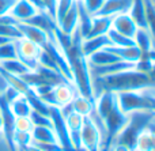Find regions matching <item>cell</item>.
Returning a JSON list of instances; mask_svg holds the SVG:
<instances>
[{
    "label": "cell",
    "mask_w": 155,
    "mask_h": 151,
    "mask_svg": "<svg viewBox=\"0 0 155 151\" xmlns=\"http://www.w3.org/2000/svg\"><path fill=\"white\" fill-rule=\"evenodd\" d=\"M54 40L67 60L68 67L71 70V75H72V80L75 82L79 94L88 100H94L91 72L87 64V57L82 51L83 38L80 35L79 29H75L72 34L68 35L64 34L57 26L54 31Z\"/></svg>",
    "instance_id": "cell-1"
},
{
    "label": "cell",
    "mask_w": 155,
    "mask_h": 151,
    "mask_svg": "<svg viewBox=\"0 0 155 151\" xmlns=\"http://www.w3.org/2000/svg\"><path fill=\"white\" fill-rule=\"evenodd\" d=\"M93 86L95 89H101V93L112 91L117 94L121 91H137L147 87L155 89V80L148 72H140L134 68L110 75L95 76Z\"/></svg>",
    "instance_id": "cell-2"
},
{
    "label": "cell",
    "mask_w": 155,
    "mask_h": 151,
    "mask_svg": "<svg viewBox=\"0 0 155 151\" xmlns=\"http://www.w3.org/2000/svg\"><path fill=\"white\" fill-rule=\"evenodd\" d=\"M97 113L101 121L105 123L106 130V139H105L104 151H107L120 131L124 128V125L128 121L127 114H124L120 110L117 103V95L112 91H102L97 101Z\"/></svg>",
    "instance_id": "cell-3"
},
{
    "label": "cell",
    "mask_w": 155,
    "mask_h": 151,
    "mask_svg": "<svg viewBox=\"0 0 155 151\" xmlns=\"http://www.w3.org/2000/svg\"><path fill=\"white\" fill-rule=\"evenodd\" d=\"M155 119L154 112H132L127 124L117 135V144L125 146L131 151H136L137 138L143 131L147 130L148 124Z\"/></svg>",
    "instance_id": "cell-4"
},
{
    "label": "cell",
    "mask_w": 155,
    "mask_h": 151,
    "mask_svg": "<svg viewBox=\"0 0 155 151\" xmlns=\"http://www.w3.org/2000/svg\"><path fill=\"white\" fill-rule=\"evenodd\" d=\"M27 86L31 89H38V87H54L61 83H70L67 78L61 72L52 70V68L38 65L35 70L29 71L27 74L19 76Z\"/></svg>",
    "instance_id": "cell-5"
},
{
    "label": "cell",
    "mask_w": 155,
    "mask_h": 151,
    "mask_svg": "<svg viewBox=\"0 0 155 151\" xmlns=\"http://www.w3.org/2000/svg\"><path fill=\"white\" fill-rule=\"evenodd\" d=\"M117 103L124 114L129 112H153L151 95L140 94L137 91L117 93Z\"/></svg>",
    "instance_id": "cell-6"
},
{
    "label": "cell",
    "mask_w": 155,
    "mask_h": 151,
    "mask_svg": "<svg viewBox=\"0 0 155 151\" xmlns=\"http://www.w3.org/2000/svg\"><path fill=\"white\" fill-rule=\"evenodd\" d=\"M15 46L18 60H21L30 71L35 70L40 65L41 48L38 45H35L34 42L26 40V38H19V40H15Z\"/></svg>",
    "instance_id": "cell-7"
},
{
    "label": "cell",
    "mask_w": 155,
    "mask_h": 151,
    "mask_svg": "<svg viewBox=\"0 0 155 151\" xmlns=\"http://www.w3.org/2000/svg\"><path fill=\"white\" fill-rule=\"evenodd\" d=\"M51 121L52 125H53V131L56 133V138L59 144L64 149V151H82V150H75L71 143V138L70 133H68L67 130V124H65V119L63 117L61 112H60V108L57 106H51Z\"/></svg>",
    "instance_id": "cell-8"
},
{
    "label": "cell",
    "mask_w": 155,
    "mask_h": 151,
    "mask_svg": "<svg viewBox=\"0 0 155 151\" xmlns=\"http://www.w3.org/2000/svg\"><path fill=\"white\" fill-rule=\"evenodd\" d=\"M82 146L87 151H99L101 147V133L97 123L90 116L83 117L82 132H80Z\"/></svg>",
    "instance_id": "cell-9"
},
{
    "label": "cell",
    "mask_w": 155,
    "mask_h": 151,
    "mask_svg": "<svg viewBox=\"0 0 155 151\" xmlns=\"http://www.w3.org/2000/svg\"><path fill=\"white\" fill-rule=\"evenodd\" d=\"M65 124L70 133L71 143H72L75 150H82V140H80V132H82L83 125V117L78 113H71L70 116L65 117Z\"/></svg>",
    "instance_id": "cell-10"
},
{
    "label": "cell",
    "mask_w": 155,
    "mask_h": 151,
    "mask_svg": "<svg viewBox=\"0 0 155 151\" xmlns=\"http://www.w3.org/2000/svg\"><path fill=\"white\" fill-rule=\"evenodd\" d=\"M112 29H114L116 31H118L120 34L125 35V37L134 38L135 34H136L137 26L135 25V22L132 21V18L128 14H118V15L113 16Z\"/></svg>",
    "instance_id": "cell-11"
},
{
    "label": "cell",
    "mask_w": 155,
    "mask_h": 151,
    "mask_svg": "<svg viewBox=\"0 0 155 151\" xmlns=\"http://www.w3.org/2000/svg\"><path fill=\"white\" fill-rule=\"evenodd\" d=\"M16 27L19 29V31L22 33V38H26V40L34 42L35 45L41 46L49 40V37L46 35V33H44L41 29L35 26H31V25L23 23V22H18L16 23Z\"/></svg>",
    "instance_id": "cell-12"
},
{
    "label": "cell",
    "mask_w": 155,
    "mask_h": 151,
    "mask_svg": "<svg viewBox=\"0 0 155 151\" xmlns=\"http://www.w3.org/2000/svg\"><path fill=\"white\" fill-rule=\"evenodd\" d=\"M131 4H132V0H105L104 5L97 12V15L114 16V15H118V14H125L129 11Z\"/></svg>",
    "instance_id": "cell-13"
},
{
    "label": "cell",
    "mask_w": 155,
    "mask_h": 151,
    "mask_svg": "<svg viewBox=\"0 0 155 151\" xmlns=\"http://www.w3.org/2000/svg\"><path fill=\"white\" fill-rule=\"evenodd\" d=\"M107 46H112V41L109 40L107 34L98 35V37L93 38H86L84 41H82V51L86 57H90L93 53L107 48Z\"/></svg>",
    "instance_id": "cell-14"
},
{
    "label": "cell",
    "mask_w": 155,
    "mask_h": 151,
    "mask_svg": "<svg viewBox=\"0 0 155 151\" xmlns=\"http://www.w3.org/2000/svg\"><path fill=\"white\" fill-rule=\"evenodd\" d=\"M8 14L11 16H14L18 22H25L31 18L33 15H35L37 10L27 0H16V3L12 5V8Z\"/></svg>",
    "instance_id": "cell-15"
},
{
    "label": "cell",
    "mask_w": 155,
    "mask_h": 151,
    "mask_svg": "<svg viewBox=\"0 0 155 151\" xmlns=\"http://www.w3.org/2000/svg\"><path fill=\"white\" fill-rule=\"evenodd\" d=\"M112 22H113V16L95 15L93 18L91 29H90V31H88V34L86 38H93V37H98V35L106 34V33L109 31V29L112 27Z\"/></svg>",
    "instance_id": "cell-16"
},
{
    "label": "cell",
    "mask_w": 155,
    "mask_h": 151,
    "mask_svg": "<svg viewBox=\"0 0 155 151\" xmlns=\"http://www.w3.org/2000/svg\"><path fill=\"white\" fill-rule=\"evenodd\" d=\"M57 26L64 34H72L75 31L78 26V10H76V3H74L72 7L64 14L61 19L57 22Z\"/></svg>",
    "instance_id": "cell-17"
},
{
    "label": "cell",
    "mask_w": 155,
    "mask_h": 151,
    "mask_svg": "<svg viewBox=\"0 0 155 151\" xmlns=\"http://www.w3.org/2000/svg\"><path fill=\"white\" fill-rule=\"evenodd\" d=\"M76 10H78V23H79V31L82 38H86L91 29L93 23V15L86 10L82 0H76Z\"/></svg>",
    "instance_id": "cell-18"
},
{
    "label": "cell",
    "mask_w": 155,
    "mask_h": 151,
    "mask_svg": "<svg viewBox=\"0 0 155 151\" xmlns=\"http://www.w3.org/2000/svg\"><path fill=\"white\" fill-rule=\"evenodd\" d=\"M129 16L137 29H146L147 30V19H146V5L144 0H132L131 8H129Z\"/></svg>",
    "instance_id": "cell-19"
},
{
    "label": "cell",
    "mask_w": 155,
    "mask_h": 151,
    "mask_svg": "<svg viewBox=\"0 0 155 151\" xmlns=\"http://www.w3.org/2000/svg\"><path fill=\"white\" fill-rule=\"evenodd\" d=\"M110 52L118 56L123 61L128 63H137L142 57V51L137 48L136 45L134 46H125V48H120V46H107Z\"/></svg>",
    "instance_id": "cell-20"
},
{
    "label": "cell",
    "mask_w": 155,
    "mask_h": 151,
    "mask_svg": "<svg viewBox=\"0 0 155 151\" xmlns=\"http://www.w3.org/2000/svg\"><path fill=\"white\" fill-rule=\"evenodd\" d=\"M121 61V59L118 56H116L113 52H110L107 48L101 49V51L95 52L90 56V63L95 67H102V65H109L113 63Z\"/></svg>",
    "instance_id": "cell-21"
},
{
    "label": "cell",
    "mask_w": 155,
    "mask_h": 151,
    "mask_svg": "<svg viewBox=\"0 0 155 151\" xmlns=\"http://www.w3.org/2000/svg\"><path fill=\"white\" fill-rule=\"evenodd\" d=\"M31 139L34 143H59L53 128L49 127H33Z\"/></svg>",
    "instance_id": "cell-22"
},
{
    "label": "cell",
    "mask_w": 155,
    "mask_h": 151,
    "mask_svg": "<svg viewBox=\"0 0 155 151\" xmlns=\"http://www.w3.org/2000/svg\"><path fill=\"white\" fill-rule=\"evenodd\" d=\"M10 108H11L12 114L15 116V119H18V117H29L30 113H31V110H33L30 103L27 102V100L23 97V95L16 98V100L10 105Z\"/></svg>",
    "instance_id": "cell-23"
},
{
    "label": "cell",
    "mask_w": 155,
    "mask_h": 151,
    "mask_svg": "<svg viewBox=\"0 0 155 151\" xmlns=\"http://www.w3.org/2000/svg\"><path fill=\"white\" fill-rule=\"evenodd\" d=\"M72 106H74V112L75 113L80 114L82 117H87V116H90L91 110H93L94 102H93V100H88V98L79 95V97H74Z\"/></svg>",
    "instance_id": "cell-24"
},
{
    "label": "cell",
    "mask_w": 155,
    "mask_h": 151,
    "mask_svg": "<svg viewBox=\"0 0 155 151\" xmlns=\"http://www.w3.org/2000/svg\"><path fill=\"white\" fill-rule=\"evenodd\" d=\"M0 67L3 68L4 71L7 72L12 74V75H16V76H22L25 74L29 72V68L18 59H14V60H7V61H2L0 63Z\"/></svg>",
    "instance_id": "cell-25"
},
{
    "label": "cell",
    "mask_w": 155,
    "mask_h": 151,
    "mask_svg": "<svg viewBox=\"0 0 155 151\" xmlns=\"http://www.w3.org/2000/svg\"><path fill=\"white\" fill-rule=\"evenodd\" d=\"M155 150V135L148 130L143 131L136 142V151H154Z\"/></svg>",
    "instance_id": "cell-26"
},
{
    "label": "cell",
    "mask_w": 155,
    "mask_h": 151,
    "mask_svg": "<svg viewBox=\"0 0 155 151\" xmlns=\"http://www.w3.org/2000/svg\"><path fill=\"white\" fill-rule=\"evenodd\" d=\"M106 34H107V37H109V40L112 41V46H120V48H125V46H134V45H136L134 38L125 37V35L120 34V33L116 31V30L112 29V27L109 29V31H107Z\"/></svg>",
    "instance_id": "cell-27"
},
{
    "label": "cell",
    "mask_w": 155,
    "mask_h": 151,
    "mask_svg": "<svg viewBox=\"0 0 155 151\" xmlns=\"http://www.w3.org/2000/svg\"><path fill=\"white\" fill-rule=\"evenodd\" d=\"M134 40H135L136 46L142 51V53L153 49V42H151V38H150V35H148V33L146 29H137Z\"/></svg>",
    "instance_id": "cell-28"
},
{
    "label": "cell",
    "mask_w": 155,
    "mask_h": 151,
    "mask_svg": "<svg viewBox=\"0 0 155 151\" xmlns=\"http://www.w3.org/2000/svg\"><path fill=\"white\" fill-rule=\"evenodd\" d=\"M18 59V53H16V46H15V40L10 41L7 44L0 45V63L7 61V60H14Z\"/></svg>",
    "instance_id": "cell-29"
},
{
    "label": "cell",
    "mask_w": 155,
    "mask_h": 151,
    "mask_svg": "<svg viewBox=\"0 0 155 151\" xmlns=\"http://www.w3.org/2000/svg\"><path fill=\"white\" fill-rule=\"evenodd\" d=\"M146 5V19H147V29H150V34L155 42V5L151 0H144Z\"/></svg>",
    "instance_id": "cell-30"
},
{
    "label": "cell",
    "mask_w": 155,
    "mask_h": 151,
    "mask_svg": "<svg viewBox=\"0 0 155 151\" xmlns=\"http://www.w3.org/2000/svg\"><path fill=\"white\" fill-rule=\"evenodd\" d=\"M0 35L11 38V40H19L22 38V33L16 27V25H7L0 22Z\"/></svg>",
    "instance_id": "cell-31"
},
{
    "label": "cell",
    "mask_w": 155,
    "mask_h": 151,
    "mask_svg": "<svg viewBox=\"0 0 155 151\" xmlns=\"http://www.w3.org/2000/svg\"><path fill=\"white\" fill-rule=\"evenodd\" d=\"M29 119H30V121H31L33 127H49V128H53L52 121H51V117L44 116V114L38 113V112L31 110Z\"/></svg>",
    "instance_id": "cell-32"
},
{
    "label": "cell",
    "mask_w": 155,
    "mask_h": 151,
    "mask_svg": "<svg viewBox=\"0 0 155 151\" xmlns=\"http://www.w3.org/2000/svg\"><path fill=\"white\" fill-rule=\"evenodd\" d=\"M75 3V0H57L56 4V22H59L60 19L64 16V14L72 7V4Z\"/></svg>",
    "instance_id": "cell-33"
},
{
    "label": "cell",
    "mask_w": 155,
    "mask_h": 151,
    "mask_svg": "<svg viewBox=\"0 0 155 151\" xmlns=\"http://www.w3.org/2000/svg\"><path fill=\"white\" fill-rule=\"evenodd\" d=\"M82 2H83V5L86 7V10L94 16L102 8L105 0H82Z\"/></svg>",
    "instance_id": "cell-34"
},
{
    "label": "cell",
    "mask_w": 155,
    "mask_h": 151,
    "mask_svg": "<svg viewBox=\"0 0 155 151\" xmlns=\"http://www.w3.org/2000/svg\"><path fill=\"white\" fill-rule=\"evenodd\" d=\"M33 124L29 117H18L15 119V131H25V132H31Z\"/></svg>",
    "instance_id": "cell-35"
},
{
    "label": "cell",
    "mask_w": 155,
    "mask_h": 151,
    "mask_svg": "<svg viewBox=\"0 0 155 151\" xmlns=\"http://www.w3.org/2000/svg\"><path fill=\"white\" fill-rule=\"evenodd\" d=\"M41 151H64L59 143H33Z\"/></svg>",
    "instance_id": "cell-36"
},
{
    "label": "cell",
    "mask_w": 155,
    "mask_h": 151,
    "mask_svg": "<svg viewBox=\"0 0 155 151\" xmlns=\"http://www.w3.org/2000/svg\"><path fill=\"white\" fill-rule=\"evenodd\" d=\"M44 7H45V11L52 16V18L56 21V4L57 0H42Z\"/></svg>",
    "instance_id": "cell-37"
},
{
    "label": "cell",
    "mask_w": 155,
    "mask_h": 151,
    "mask_svg": "<svg viewBox=\"0 0 155 151\" xmlns=\"http://www.w3.org/2000/svg\"><path fill=\"white\" fill-rule=\"evenodd\" d=\"M15 3H16V0H0V16L10 12Z\"/></svg>",
    "instance_id": "cell-38"
},
{
    "label": "cell",
    "mask_w": 155,
    "mask_h": 151,
    "mask_svg": "<svg viewBox=\"0 0 155 151\" xmlns=\"http://www.w3.org/2000/svg\"><path fill=\"white\" fill-rule=\"evenodd\" d=\"M27 2H29L37 11H45V7H44L42 0H27Z\"/></svg>",
    "instance_id": "cell-39"
},
{
    "label": "cell",
    "mask_w": 155,
    "mask_h": 151,
    "mask_svg": "<svg viewBox=\"0 0 155 151\" xmlns=\"http://www.w3.org/2000/svg\"><path fill=\"white\" fill-rule=\"evenodd\" d=\"M147 130H148V131H150V132H151V133H154V135H155V121H154V120H153V121H151V123H150V124H148Z\"/></svg>",
    "instance_id": "cell-40"
},
{
    "label": "cell",
    "mask_w": 155,
    "mask_h": 151,
    "mask_svg": "<svg viewBox=\"0 0 155 151\" xmlns=\"http://www.w3.org/2000/svg\"><path fill=\"white\" fill-rule=\"evenodd\" d=\"M114 151H131V150L127 149L125 146H121V144H117V146L114 147Z\"/></svg>",
    "instance_id": "cell-41"
},
{
    "label": "cell",
    "mask_w": 155,
    "mask_h": 151,
    "mask_svg": "<svg viewBox=\"0 0 155 151\" xmlns=\"http://www.w3.org/2000/svg\"><path fill=\"white\" fill-rule=\"evenodd\" d=\"M10 41H12L11 38H7V37H3V35H0V45H3V44H7L10 42Z\"/></svg>",
    "instance_id": "cell-42"
},
{
    "label": "cell",
    "mask_w": 155,
    "mask_h": 151,
    "mask_svg": "<svg viewBox=\"0 0 155 151\" xmlns=\"http://www.w3.org/2000/svg\"><path fill=\"white\" fill-rule=\"evenodd\" d=\"M148 74H150V75L153 76L154 80H155V63H153V67H151V70L148 71Z\"/></svg>",
    "instance_id": "cell-43"
},
{
    "label": "cell",
    "mask_w": 155,
    "mask_h": 151,
    "mask_svg": "<svg viewBox=\"0 0 155 151\" xmlns=\"http://www.w3.org/2000/svg\"><path fill=\"white\" fill-rule=\"evenodd\" d=\"M26 151H41V150H38L37 147L34 146V144H30V146L26 149Z\"/></svg>",
    "instance_id": "cell-44"
},
{
    "label": "cell",
    "mask_w": 155,
    "mask_h": 151,
    "mask_svg": "<svg viewBox=\"0 0 155 151\" xmlns=\"http://www.w3.org/2000/svg\"><path fill=\"white\" fill-rule=\"evenodd\" d=\"M151 103H153V112L155 113V97L151 95Z\"/></svg>",
    "instance_id": "cell-45"
},
{
    "label": "cell",
    "mask_w": 155,
    "mask_h": 151,
    "mask_svg": "<svg viewBox=\"0 0 155 151\" xmlns=\"http://www.w3.org/2000/svg\"><path fill=\"white\" fill-rule=\"evenodd\" d=\"M3 130V121H2V116H0V132H2Z\"/></svg>",
    "instance_id": "cell-46"
},
{
    "label": "cell",
    "mask_w": 155,
    "mask_h": 151,
    "mask_svg": "<svg viewBox=\"0 0 155 151\" xmlns=\"http://www.w3.org/2000/svg\"><path fill=\"white\" fill-rule=\"evenodd\" d=\"M154 121H155V119H154Z\"/></svg>",
    "instance_id": "cell-47"
},
{
    "label": "cell",
    "mask_w": 155,
    "mask_h": 151,
    "mask_svg": "<svg viewBox=\"0 0 155 151\" xmlns=\"http://www.w3.org/2000/svg\"><path fill=\"white\" fill-rule=\"evenodd\" d=\"M75 2H76V0H75Z\"/></svg>",
    "instance_id": "cell-48"
},
{
    "label": "cell",
    "mask_w": 155,
    "mask_h": 151,
    "mask_svg": "<svg viewBox=\"0 0 155 151\" xmlns=\"http://www.w3.org/2000/svg\"><path fill=\"white\" fill-rule=\"evenodd\" d=\"M154 151H155V150H154Z\"/></svg>",
    "instance_id": "cell-49"
}]
</instances>
